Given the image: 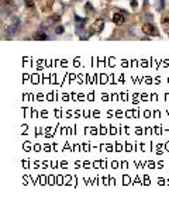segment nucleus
Here are the masks:
<instances>
[{
	"label": "nucleus",
	"mask_w": 169,
	"mask_h": 204,
	"mask_svg": "<svg viewBox=\"0 0 169 204\" xmlns=\"http://www.w3.org/2000/svg\"><path fill=\"white\" fill-rule=\"evenodd\" d=\"M20 30H21V21H20L17 17H13V21L6 27V30L3 28V38L10 40V38H13L17 32H20Z\"/></svg>",
	"instance_id": "1"
},
{
	"label": "nucleus",
	"mask_w": 169,
	"mask_h": 204,
	"mask_svg": "<svg viewBox=\"0 0 169 204\" xmlns=\"http://www.w3.org/2000/svg\"><path fill=\"white\" fill-rule=\"evenodd\" d=\"M142 32L144 34H146V35H158V31H156V28L154 27V24L152 23H145V24H142Z\"/></svg>",
	"instance_id": "2"
},
{
	"label": "nucleus",
	"mask_w": 169,
	"mask_h": 204,
	"mask_svg": "<svg viewBox=\"0 0 169 204\" xmlns=\"http://www.w3.org/2000/svg\"><path fill=\"white\" fill-rule=\"evenodd\" d=\"M103 28H104V20L103 18H97L92 26V31H96V32H101Z\"/></svg>",
	"instance_id": "3"
},
{
	"label": "nucleus",
	"mask_w": 169,
	"mask_h": 204,
	"mask_svg": "<svg viewBox=\"0 0 169 204\" xmlns=\"http://www.w3.org/2000/svg\"><path fill=\"white\" fill-rule=\"evenodd\" d=\"M113 23H114L115 26H121V24L124 23V14L123 13H115V14L113 16Z\"/></svg>",
	"instance_id": "4"
},
{
	"label": "nucleus",
	"mask_w": 169,
	"mask_h": 204,
	"mask_svg": "<svg viewBox=\"0 0 169 204\" xmlns=\"http://www.w3.org/2000/svg\"><path fill=\"white\" fill-rule=\"evenodd\" d=\"M33 38H34V40H37V41H47V40H49V37H48L44 31H37L35 34H34Z\"/></svg>",
	"instance_id": "5"
},
{
	"label": "nucleus",
	"mask_w": 169,
	"mask_h": 204,
	"mask_svg": "<svg viewBox=\"0 0 169 204\" xmlns=\"http://www.w3.org/2000/svg\"><path fill=\"white\" fill-rule=\"evenodd\" d=\"M61 20V16L59 14H52V16H49V17L47 18V24H55V23H58V21Z\"/></svg>",
	"instance_id": "6"
},
{
	"label": "nucleus",
	"mask_w": 169,
	"mask_h": 204,
	"mask_svg": "<svg viewBox=\"0 0 169 204\" xmlns=\"http://www.w3.org/2000/svg\"><path fill=\"white\" fill-rule=\"evenodd\" d=\"M11 13H10V10L7 9V7H4V4H2V18H4V17H8Z\"/></svg>",
	"instance_id": "7"
},
{
	"label": "nucleus",
	"mask_w": 169,
	"mask_h": 204,
	"mask_svg": "<svg viewBox=\"0 0 169 204\" xmlns=\"http://www.w3.org/2000/svg\"><path fill=\"white\" fill-rule=\"evenodd\" d=\"M162 24H163V31H165L166 34H169V18H163Z\"/></svg>",
	"instance_id": "8"
},
{
	"label": "nucleus",
	"mask_w": 169,
	"mask_h": 204,
	"mask_svg": "<svg viewBox=\"0 0 169 204\" xmlns=\"http://www.w3.org/2000/svg\"><path fill=\"white\" fill-rule=\"evenodd\" d=\"M24 4L27 9H34V0H24Z\"/></svg>",
	"instance_id": "9"
},
{
	"label": "nucleus",
	"mask_w": 169,
	"mask_h": 204,
	"mask_svg": "<svg viewBox=\"0 0 169 204\" xmlns=\"http://www.w3.org/2000/svg\"><path fill=\"white\" fill-rule=\"evenodd\" d=\"M64 32H65V28H64L62 26H58V27L55 28V34H56V35H62Z\"/></svg>",
	"instance_id": "10"
},
{
	"label": "nucleus",
	"mask_w": 169,
	"mask_h": 204,
	"mask_svg": "<svg viewBox=\"0 0 169 204\" xmlns=\"http://www.w3.org/2000/svg\"><path fill=\"white\" fill-rule=\"evenodd\" d=\"M11 3H13V0H2V4H7L8 6V4H11Z\"/></svg>",
	"instance_id": "11"
},
{
	"label": "nucleus",
	"mask_w": 169,
	"mask_h": 204,
	"mask_svg": "<svg viewBox=\"0 0 169 204\" xmlns=\"http://www.w3.org/2000/svg\"><path fill=\"white\" fill-rule=\"evenodd\" d=\"M76 2H79V0H76Z\"/></svg>",
	"instance_id": "12"
}]
</instances>
